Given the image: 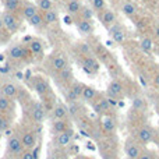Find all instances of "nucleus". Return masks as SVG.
Wrapping results in <instances>:
<instances>
[{"label": "nucleus", "mask_w": 159, "mask_h": 159, "mask_svg": "<svg viewBox=\"0 0 159 159\" xmlns=\"http://www.w3.org/2000/svg\"><path fill=\"white\" fill-rule=\"evenodd\" d=\"M98 14V18L99 21H101V24L103 25L105 28H107L109 30L112 25L116 24V14L113 10H110V8H103L102 11H99Z\"/></svg>", "instance_id": "obj_2"}, {"label": "nucleus", "mask_w": 159, "mask_h": 159, "mask_svg": "<svg viewBox=\"0 0 159 159\" xmlns=\"http://www.w3.org/2000/svg\"><path fill=\"white\" fill-rule=\"evenodd\" d=\"M11 109H13L11 99L7 98V96H4V95H0V113L10 112Z\"/></svg>", "instance_id": "obj_26"}, {"label": "nucleus", "mask_w": 159, "mask_h": 159, "mask_svg": "<svg viewBox=\"0 0 159 159\" xmlns=\"http://www.w3.org/2000/svg\"><path fill=\"white\" fill-rule=\"evenodd\" d=\"M82 89H84V85H82L81 82H74V84H71V87L69 88V91H67V93H66L67 99H69L70 102H75L78 98H81Z\"/></svg>", "instance_id": "obj_9"}, {"label": "nucleus", "mask_w": 159, "mask_h": 159, "mask_svg": "<svg viewBox=\"0 0 159 159\" xmlns=\"http://www.w3.org/2000/svg\"><path fill=\"white\" fill-rule=\"evenodd\" d=\"M21 0H4V8L10 13H17L18 10H21Z\"/></svg>", "instance_id": "obj_24"}, {"label": "nucleus", "mask_w": 159, "mask_h": 159, "mask_svg": "<svg viewBox=\"0 0 159 159\" xmlns=\"http://www.w3.org/2000/svg\"><path fill=\"white\" fill-rule=\"evenodd\" d=\"M152 137H154V131H152L151 127L144 126V127H141V129L137 131L138 141H140V143H143V144H148L149 141L152 140Z\"/></svg>", "instance_id": "obj_12"}, {"label": "nucleus", "mask_w": 159, "mask_h": 159, "mask_svg": "<svg viewBox=\"0 0 159 159\" xmlns=\"http://www.w3.org/2000/svg\"><path fill=\"white\" fill-rule=\"evenodd\" d=\"M121 11H123L127 17H133L137 13V7H135L131 2H124L123 6H121Z\"/></svg>", "instance_id": "obj_29"}, {"label": "nucleus", "mask_w": 159, "mask_h": 159, "mask_svg": "<svg viewBox=\"0 0 159 159\" xmlns=\"http://www.w3.org/2000/svg\"><path fill=\"white\" fill-rule=\"evenodd\" d=\"M28 49H30V52L32 53L34 56H36V57H42L45 53L43 43H42L39 39H31L30 45H28Z\"/></svg>", "instance_id": "obj_11"}, {"label": "nucleus", "mask_w": 159, "mask_h": 159, "mask_svg": "<svg viewBox=\"0 0 159 159\" xmlns=\"http://www.w3.org/2000/svg\"><path fill=\"white\" fill-rule=\"evenodd\" d=\"M42 16H43L45 25H53V24H56V22L59 21V14H57V11H56L55 8H53V10H49V11L42 13Z\"/></svg>", "instance_id": "obj_20"}, {"label": "nucleus", "mask_w": 159, "mask_h": 159, "mask_svg": "<svg viewBox=\"0 0 159 159\" xmlns=\"http://www.w3.org/2000/svg\"><path fill=\"white\" fill-rule=\"evenodd\" d=\"M7 148H8V151H10L11 154H14V155L22 154V152H24V149H25L24 145H22V143H21V138H18L17 135H13V137L8 138Z\"/></svg>", "instance_id": "obj_8"}, {"label": "nucleus", "mask_w": 159, "mask_h": 159, "mask_svg": "<svg viewBox=\"0 0 159 159\" xmlns=\"http://www.w3.org/2000/svg\"><path fill=\"white\" fill-rule=\"evenodd\" d=\"M52 129L55 131V134H59V133H63L69 129V123H67L66 119H56V121H53Z\"/></svg>", "instance_id": "obj_23"}, {"label": "nucleus", "mask_w": 159, "mask_h": 159, "mask_svg": "<svg viewBox=\"0 0 159 159\" xmlns=\"http://www.w3.org/2000/svg\"><path fill=\"white\" fill-rule=\"evenodd\" d=\"M71 140H73V131L70 129H67L66 131L59 133V134H55L53 143H55V145L60 147V148H64V147L70 145Z\"/></svg>", "instance_id": "obj_4"}, {"label": "nucleus", "mask_w": 159, "mask_h": 159, "mask_svg": "<svg viewBox=\"0 0 159 159\" xmlns=\"http://www.w3.org/2000/svg\"><path fill=\"white\" fill-rule=\"evenodd\" d=\"M28 53H31L30 49H27L24 45H14L8 50V56L14 60H22V59L27 57Z\"/></svg>", "instance_id": "obj_5"}, {"label": "nucleus", "mask_w": 159, "mask_h": 159, "mask_svg": "<svg viewBox=\"0 0 159 159\" xmlns=\"http://www.w3.org/2000/svg\"><path fill=\"white\" fill-rule=\"evenodd\" d=\"M3 28H4V27H3V21H2V17H0V31H2Z\"/></svg>", "instance_id": "obj_42"}, {"label": "nucleus", "mask_w": 159, "mask_h": 159, "mask_svg": "<svg viewBox=\"0 0 159 159\" xmlns=\"http://www.w3.org/2000/svg\"><path fill=\"white\" fill-rule=\"evenodd\" d=\"M60 2H63V3H67V2H69V0H60Z\"/></svg>", "instance_id": "obj_44"}, {"label": "nucleus", "mask_w": 159, "mask_h": 159, "mask_svg": "<svg viewBox=\"0 0 159 159\" xmlns=\"http://www.w3.org/2000/svg\"><path fill=\"white\" fill-rule=\"evenodd\" d=\"M32 88L35 89V92L38 93L39 96H45L48 93V91H49L48 82L42 77H39V75H35V77L32 78Z\"/></svg>", "instance_id": "obj_6"}, {"label": "nucleus", "mask_w": 159, "mask_h": 159, "mask_svg": "<svg viewBox=\"0 0 159 159\" xmlns=\"http://www.w3.org/2000/svg\"><path fill=\"white\" fill-rule=\"evenodd\" d=\"M106 110H109V101L103 98L98 103V112H106Z\"/></svg>", "instance_id": "obj_36"}, {"label": "nucleus", "mask_w": 159, "mask_h": 159, "mask_svg": "<svg viewBox=\"0 0 159 159\" xmlns=\"http://www.w3.org/2000/svg\"><path fill=\"white\" fill-rule=\"evenodd\" d=\"M140 45H141V48H143V50H145V52H151L152 50V41L149 38L141 39Z\"/></svg>", "instance_id": "obj_35"}, {"label": "nucleus", "mask_w": 159, "mask_h": 159, "mask_svg": "<svg viewBox=\"0 0 159 159\" xmlns=\"http://www.w3.org/2000/svg\"><path fill=\"white\" fill-rule=\"evenodd\" d=\"M21 143H22V145H24V148L32 149L36 144V138H35V135H34V133H25L21 137Z\"/></svg>", "instance_id": "obj_21"}, {"label": "nucleus", "mask_w": 159, "mask_h": 159, "mask_svg": "<svg viewBox=\"0 0 159 159\" xmlns=\"http://www.w3.org/2000/svg\"><path fill=\"white\" fill-rule=\"evenodd\" d=\"M96 96V89L92 87H88V85H84V89H82V93H81V98L84 99L85 102H91L93 101Z\"/></svg>", "instance_id": "obj_25"}, {"label": "nucleus", "mask_w": 159, "mask_h": 159, "mask_svg": "<svg viewBox=\"0 0 159 159\" xmlns=\"http://www.w3.org/2000/svg\"><path fill=\"white\" fill-rule=\"evenodd\" d=\"M158 115H159V107H158Z\"/></svg>", "instance_id": "obj_45"}, {"label": "nucleus", "mask_w": 159, "mask_h": 159, "mask_svg": "<svg viewBox=\"0 0 159 159\" xmlns=\"http://www.w3.org/2000/svg\"><path fill=\"white\" fill-rule=\"evenodd\" d=\"M45 116H46V110H45V107L42 106L41 103H35L32 106V117L34 120L36 121V123H41V121H43Z\"/></svg>", "instance_id": "obj_19"}, {"label": "nucleus", "mask_w": 159, "mask_h": 159, "mask_svg": "<svg viewBox=\"0 0 159 159\" xmlns=\"http://www.w3.org/2000/svg\"><path fill=\"white\" fill-rule=\"evenodd\" d=\"M89 3H91L92 10L96 11V13H99V11H102L103 8H106V0H89Z\"/></svg>", "instance_id": "obj_33"}, {"label": "nucleus", "mask_w": 159, "mask_h": 159, "mask_svg": "<svg viewBox=\"0 0 159 159\" xmlns=\"http://www.w3.org/2000/svg\"><path fill=\"white\" fill-rule=\"evenodd\" d=\"M38 11H39L38 6L34 4V3H22V6H21V13L25 20H30L31 17H34Z\"/></svg>", "instance_id": "obj_14"}, {"label": "nucleus", "mask_w": 159, "mask_h": 159, "mask_svg": "<svg viewBox=\"0 0 159 159\" xmlns=\"http://www.w3.org/2000/svg\"><path fill=\"white\" fill-rule=\"evenodd\" d=\"M82 69L88 73H98L99 70V61L92 56H85L82 59Z\"/></svg>", "instance_id": "obj_10"}, {"label": "nucleus", "mask_w": 159, "mask_h": 159, "mask_svg": "<svg viewBox=\"0 0 159 159\" xmlns=\"http://www.w3.org/2000/svg\"><path fill=\"white\" fill-rule=\"evenodd\" d=\"M137 159H154V157H152L151 152H141Z\"/></svg>", "instance_id": "obj_38"}, {"label": "nucleus", "mask_w": 159, "mask_h": 159, "mask_svg": "<svg viewBox=\"0 0 159 159\" xmlns=\"http://www.w3.org/2000/svg\"><path fill=\"white\" fill-rule=\"evenodd\" d=\"M102 126H103V130L106 133H113L116 129V123L112 117H103L102 120Z\"/></svg>", "instance_id": "obj_30"}, {"label": "nucleus", "mask_w": 159, "mask_h": 159, "mask_svg": "<svg viewBox=\"0 0 159 159\" xmlns=\"http://www.w3.org/2000/svg\"><path fill=\"white\" fill-rule=\"evenodd\" d=\"M52 66H53V69H55L57 73H59V71H61L63 69H66V67L69 66V61H67V57L63 55V53H60V55H57L55 59H53Z\"/></svg>", "instance_id": "obj_18"}, {"label": "nucleus", "mask_w": 159, "mask_h": 159, "mask_svg": "<svg viewBox=\"0 0 159 159\" xmlns=\"http://www.w3.org/2000/svg\"><path fill=\"white\" fill-rule=\"evenodd\" d=\"M77 17H78V18H82V20H92L93 10H92V8H89V7H87V6H82L81 11H80V14Z\"/></svg>", "instance_id": "obj_31"}, {"label": "nucleus", "mask_w": 159, "mask_h": 159, "mask_svg": "<svg viewBox=\"0 0 159 159\" xmlns=\"http://www.w3.org/2000/svg\"><path fill=\"white\" fill-rule=\"evenodd\" d=\"M81 8H82V4L80 0H69L66 3V11L71 17H77L80 11H81Z\"/></svg>", "instance_id": "obj_13"}, {"label": "nucleus", "mask_w": 159, "mask_h": 159, "mask_svg": "<svg viewBox=\"0 0 159 159\" xmlns=\"http://www.w3.org/2000/svg\"><path fill=\"white\" fill-rule=\"evenodd\" d=\"M28 22H30V25H32L34 28H41L42 25H45L43 16H42L41 11H38V13H36L34 17H31V18L28 20Z\"/></svg>", "instance_id": "obj_27"}, {"label": "nucleus", "mask_w": 159, "mask_h": 159, "mask_svg": "<svg viewBox=\"0 0 159 159\" xmlns=\"http://www.w3.org/2000/svg\"><path fill=\"white\" fill-rule=\"evenodd\" d=\"M0 92H2V95L7 96V98H14L17 95V92H18V87L16 84H13V82H4L0 87Z\"/></svg>", "instance_id": "obj_15"}, {"label": "nucleus", "mask_w": 159, "mask_h": 159, "mask_svg": "<svg viewBox=\"0 0 159 159\" xmlns=\"http://www.w3.org/2000/svg\"><path fill=\"white\" fill-rule=\"evenodd\" d=\"M38 8L41 13H45V11H49L55 8V3L53 0H38Z\"/></svg>", "instance_id": "obj_28"}, {"label": "nucleus", "mask_w": 159, "mask_h": 159, "mask_svg": "<svg viewBox=\"0 0 159 159\" xmlns=\"http://www.w3.org/2000/svg\"><path fill=\"white\" fill-rule=\"evenodd\" d=\"M124 152H126V158L127 159H137L141 154V148L134 140L129 138L124 144Z\"/></svg>", "instance_id": "obj_3"}, {"label": "nucleus", "mask_w": 159, "mask_h": 159, "mask_svg": "<svg viewBox=\"0 0 159 159\" xmlns=\"http://www.w3.org/2000/svg\"><path fill=\"white\" fill-rule=\"evenodd\" d=\"M48 159H56V158H55V155H50V157L48 158Z\"/></svg>", "instance_id": "obj_43"}, {"label": "nucleus", "mask_w": 159, "mask_h": 159, "mask_svg": "<svg viewBox=\"0 0 159 159\" xmlns=\"http://www.w3.org/2000/svg\"><path fill=\"white\" fill-rule=\"evenodd\" d=\"M2 21H3V27L8 31L10 34H16L20 30V20L16 16V13H10L6 11L2 14Z\"/></svg>", "instance_id": "obj_1"}, {"label": "nucleus", "mask_w": 159, "mask_h": 159, "mask_svg": "<svg viewBox=\"0 0 159 159\" xmlns=\"http://www.w3.org/2000/svg\"><path fill=\"white\" fill-rule=\"evenodd\" d=\"M123 84H121L119 80H113L112 82L109 84V88H107V91H109V93L112 96H115V98H120L121 95H123Z\"/></svg>", "instance_id": "obj_16"}, {"label": "nucleus", "mask_w": 159, "mask_h": 159, "mask_svg": "<svg viewBox=\"0 0 159 159\" xmlns=\"http://www.w3.org/2000/svg\"><path fill=\"white\" fill-rule=\"evenodd\" d=\"M154 32H155V36H157V38L159 39V25H157V27H155Z\"/></svg>", "instance_id": "obj_40"}, {"label": "nucleus", "mask_w": 159, "mask_h": 159, "mask_svg": "<svg viewBox=\"0 0 159 159\" xmlns=\"http://www.w3.org/2000/svg\"><path fill=\"white\" fill-rule=\"evenodd\" d=\"M154 82H155V85H158L159 87V74L155 75V78H154Z\"/></svg>", "instance_id": "obj_41"}, {"label": "nucleus", "mask_w": 159, "mask_h": 159, "mask_svg": "<svg viewBox=\"0 0 159 159\" xmlns=\"http://www.w3.org/2000/svg\"><path fill=\"white\" fill-rule=\"evenodd\" d=\"M110 30V36L113 38V41L117 42V43H121L124 41V30L120 27V25L115 24L109 28Z\"/></svg>", "instance_id": "obj_17"}, {"label": "nucleus", "mask_w": 159, "mask_h": 159, "mask_svg": "<svg viewBox=\"0 0 159 159\" xmlns=\"http://www.w3.org/2000/svg\"><path fill=\"white\" fill-rule=\"evenodd\" d=\"M75 28L78 30V32L81 35H92L93 32V25L91 22V20H82V18H77L75 20Z\"/></svg>", "instance_id": "obj_7"}, {"label": "nucleus", "mask_w": 159, "mask_h": 159, "mask_svg": "<svg viewBox=\"0 0 159 159\" xmlns=\"http://www.w3.org/2000/svg\"><path fill=\"white\" fill-rule=\"evenodd\" d=\"M22 159H35V155H34L32 151H28L25 154H22Z\"/></svg>", "instance_id": "obj_39"}, {"label": "nucleus", "mask_w": 159, "mask_h": 159, "mask_svg": "<svg viewBox=\"0 0 159 159\" xmlns=\"http://www.w3.org/2000/svg\"><path fill=\"white\" fill-rule=\"evenodd\" d=\"M133 109L134 110H144L145 109V101H144L143 98H140V96H137V98L133 99Z\"/></svg>", "instance_id": "obj_34"}, {"label": "nucleus", "mask_w": 159, "mask_h": 159, "mask_svg": "<svg viewBox=\"0 0 159 159\" xmlns=\"http://www.w3.org/2000/svg\"><path fill=\"white\" fill-rule=\"evenodd\" d=\"M59 77H60V80H61V81H64V82L71 81V80H73V71H71V69L67 66L66 69H63L61 71H59Z\"/></svg>", "instance_id": "obj_32"}, {"label": "nucleus", "mask_w": 159, "mask_h": 159, "mask_svg": "<svg viewBox=\"0 0 159 159\" xmlns=\"http://www.w3.org/2000/svg\"><path fill=\"white\" fill-rule=\"evenodd\" d=\"M7 126H8V121H7V119H6L4 116H2V115H0V131H3V130H4Z\"/></svg>", "instance_id": "obj_37"}, {"label": "nucleus", "mask_w": 159, "mask_h": 159, "mask_svg": "<svg viewBox=\"0 0 159 159\" xmlns=\"http://www.w3.org/2000/svg\"><path fill=\"white\" fill-rule=\"evenodd\" d=\"M69 115V107L64 103H57L53 107V116L55 119H66Z\"/></svg>", "instance_id": "obj_22"}]
</instances>
